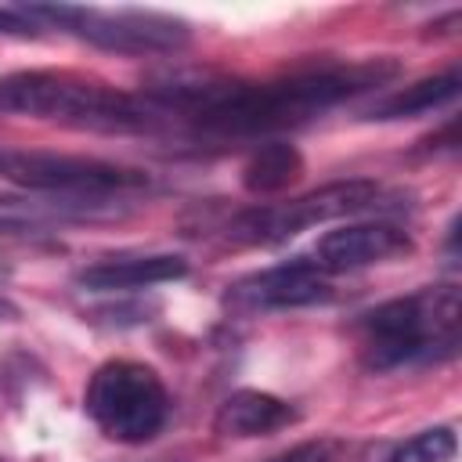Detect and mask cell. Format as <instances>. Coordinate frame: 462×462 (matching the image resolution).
Returning <instances> with one entry per match:
<instances>
[{
  "mask_svg": "<svg viewBox=\"0 0 462 462\" xmlns=\"http://www.w3.org/2000/svg\"><path fill=\"white\" fill-rule=\"evenodd\" d=\"M328 300V274L314 260H289L256 271L227 289V303L242 310H285Z\"/></svg>",
  "mask_w": 462,
  "mask_h": 462,
  "instance_id": "8",
  "label": "cell"
},
{
  "mask_svg": "<svg viewBox=\"0 0 462 462\" xmlns=\"http://www.w3.org/2000/svg\"><path fill=\"white\" fill-rule=\"evenodd\" d=\"M303 177V155L289 141H267L260 144L245 166H242V188L253 195H274L292 188Z\"/></svg>",
  "mask_w": 462,
  "mask_h": 462,
  "instance_id": "12",
  "label": "cell"
},
{
  "mask_svg": "<svg viewBox=\"0 0 462 462\" xmlns=\"http://www.w3.org/2000/svg\"><path fill=\"white\" fill-rule=\"evenodd\" d=\"M437 141H440V137H426L422 144L430 148V144H437ZM444 141H448V148H455V144H458V141H455V123H448V126H444ZM437 148H444V144H437Z\"/></svg>",
  "mask_w": 462,
  "mask_h": 462,
  "instance_id": "16",
  "label": "cell"
},
{
  "mask_svg": "<svg viewBox=\"0 0 462 462\" xmlns=\"http://www.w3.org/2000/svg\"><path fill=\"white\" fill-rule=\"evenodd\" d=\"M14 318H18V307H14L11 300L0 296V321H14Z\"/></svg>",
  "mask_w": 462,
  "mask_h": 462,
  "instance_id": "17",
  "label": "cell"
},
{
  "mask_svg": "<svg viewBox=\"0 0 462 462\" xmlns=\"http://www.w3.org/2000/svg\"><path fill=\"white\" fill-rule=\"evenodd\" d=\"M188 274V260L173 253H148V256H108L79 271V285L94 292H130L162 282H177Z\"/></svg>",
  "mask_w": 462,
  "mask_h": 462,
  "instance_id": "10",
  "label": "cell"
},
{
  "mask_svg": "<svg viewBox=\"0 0 462 462\" xmlns=\"http://www.w3.org/2000/svg\"><path fill=\"white\" fill-rule=\"evenodd\" d=\"M0 177L32 191H58V195H79V199L119 195L148 184V177L130 166H116L87 155L25 152V148H0Z\"/></svg>",
  "mask_w": 462,
  "mask_h": 462,
  "instance_id": "7",
  "label": "cell"
},
{
  "mask_svg": "<svg viewBox=\"0 0 462 462\" xmlns=\"http://www.w3.org/2000/svg\"><path fill=\"white\" fill-rule=\"evenodd\" d=\"M300 415L289 401L267 393V390H235L231 397H224V404L213 415V430L220 437H235V440H249V437H267L278 433L285 426H292Z\"/></svg>",
  "mask_w": 462,
  "mask_h": 462,
  "instance_id": "11",
  "label": "cell"
},
{
  "mask_svg": "<svg viewBox=\"0 0 462 462\" xmlns=\"http://www.w3.org/2000/svg\"><path fill=\"white\" fill-rule=\"evenodd\" d=\"M0 32L4 36H40V25L22 7H4L0 11Z\"/></svg>",
  "mask_w": 462,
  "mask_h": 462,
  "instance_id": "15",
  "label": "cell"
},
{
  "mask_svg": "<svg viewBox=\"0 0 462 462\" xmlns=\"http://www.w3.org/2000/svg\"><path fill=\"white\" fill-rule=\"evenodd\" d=\"M411 249H415L411 235L397 224H379V220L375 224H346V227H336V231L318 238L314 263L325 274H343V271L401 260Z\"/></svg>",
  "mask_w": 462,
  "mask_h": 462,
  "instance_id": "9",
  "label": "cell"
},
{
  "mask_svg": "<svg viewBox=\"0 0 462 462\" xmlns=\"http://www.w3.org/2000/svg\"><path fill=\"white\" fill-rule=\"evenodd\" d=\"M83 408L94 426L116 444H144L170 419V393L152 365L105 361L83 393Z\"/></svg>",
  "mask_w": 462,
  "mask_h": 462,
  "instance_id": "4",
  "label": "cell"
},
{
  "mask_svg": "<svg viewBox=\"0 0 462 462\" xmlns=\"http://www.w3.org/2000/svg\"><path fill=\"white\" fill-rule=\"evenodd\" d=\"M0 112L105 134L155 126V116L141 97L65 69H22L0 76Z\"/></svg>",
  "mask_w": 462,
  "mask_h": 462,
  "instance_id": "2",
  "label": "cell"
},
{
  "mask_svg": "<svg viewBox=\"0 0 462 462\" xmlns=\"http://www.w3.org/2000/svg\"><path fill=\"white\" fill-rule=\"evenodd\" d=\"M379 199H383V188L375 180H336V184L314 188V191L289 199V202L253 206V209L231 217L224 235L235 245H278V242H289L314 224L365 213V209L379 206Z\"/></svg>",
  "mask_w": 462,
  "mask_h": 462,
  "instance_id": "6",
  "label": "cell"
},
{
  "mask_svg": "<svg viewBox=\"0 0 462 462\" xmlns=\"http://www.w3.org/2000/svg\"><path fill=\"white\" fill-rule=\"evenodd\" d=\"M458 72H440V76H426L415 79L393 94H386L383 101H375L372 119H404V116H419V112H433L440 105H448L458 94Z\"/></svg>",
  "mask_w": 462,
  "mask_h": 462,
  "instance_id": "13",
  "label": "cell"
},
{
  "mask_svg": "<svg viewBox=\"0 0 462 462\" xmlns=\"http://www.w3.org/2000/svg\"><path fill=\"white\" fill-rule=\"evenodd\" d=\"M397 76V61H354L336 69L292 72L274 83H238L220 76H166L148 87V101L166 112H184L202 134L253 137L296 126L343 97L383 87Z\"/></svg>",
  "mask_w": 462,
  "mask_h": 462,
  "instance_id": "1",
  "label": "cell"
},
{
  "mask_svg": "<svg viewBox=\"0 0 462 462\" xmlns=\"http://www.w3.org/2000/svg\"><path fill=\"white\" fill-rule=\"evenodd\" d=\"M455 448H458L455 433L448 426H433V430H422L411 440H404L386 462H451Z\"/></svg>",
  "mask_w": 462,
  "mask_h": 462,
  "instance_id": "14",
  "label": "cell"
},
{
  "mask_svg": "<svg viewBox=\"0 0 462 462\" xmlns=\"http://www.w3.org/2000/svg\"><path fill=\"white\" fill-rule=\"evenodd\" d=\"M458 289L430 285L390 300L357 321V350L368 372H390L415 361H440L458 346Z\"/></svg>",
  "mask_w": 462,
  "mask_h": 462,
  "instance_id": "3",
  "label": "cell"
},
{
  "mask_svg": "<svg viewBox=\"0 0 462 462\" xmlns=\"http://www.w3.org/2000/svg\"><path fill=\"white\" fill-rule=\"evenodd\" d=\"M36 25L51 22L94 47L119 54H173L191 43V25L184 18L162 11H105V7H76V4H29L22 7Z\"/></svg>",
  "mask_w": 462,
  "mask_h": 462,
  "instance_id": "5",
  "label": "cell"
}]
</instances>
